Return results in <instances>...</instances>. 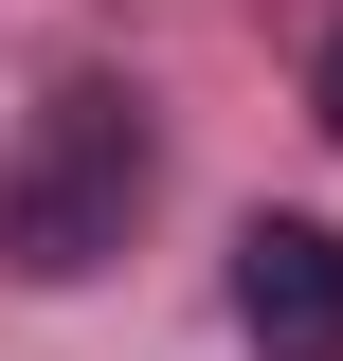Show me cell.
Segmentation results:
<instances>
[{
	"mask_svg": "<svg viewBox=\"0 0 343 361\" xmlns=\"http://www.w3.org/2000/svg\"><path fill=\"white\" fill-rule=\"evenodd\" d=\"M145 217V109L109 73L37 90V127H18V163H0V271H37V289H73V271H109Z\"/></svg>",
	"mask_w": 343,
	"mask_h": 361,
	"instance_id": "obj_1",
	"label": "cell"
},
{
	"mask_svg": "<svg viewBox=\"0 0 343 361\" xmlns=\"http://www.w3.org/2000/svg\"><path fill=\"white\" fill-rule=\"evenodd\" d=\"M235 325L271 361H343V235L325 217H253L235 235Z\"/></svg>",
	"mask_w": 343,
	"mask_h": 361,
	"instance_id": "obj_2",
	"label": "cell"
},
{
	"mask_svg": "<svg viewBox=\"0 0 343 361\" xmlns=\"http://www.w3.org/2000/svg\"><path fill=\"white\" fill-rule=\"evenodd\" d=\"M325 145H343V37H325Z\"/></svg>",
	"mask_w": 343,
	"mask_h": 361,
	"instance_id": "obj_3",
	"label": "cell"
}]
</instances>
